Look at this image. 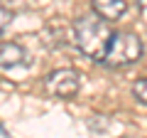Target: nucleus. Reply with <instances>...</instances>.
<instances>
[{
  "label": "nucleus",
  "instance_id": "nucleus-6",
  "mask_svg": "<svg viewBox=\"0 0 147 138\" xmlns=\"http://www.w3.org/2000/svg\"><path fill=\"white\" fill-rule=\"evenodd\" d=\"M132 96H135L140 104H147V77L135 79V84H132Z\"/></svg>",
  "mask_w": 147,
  "mask_h": 138
},
{
  "label": "nucleus",
  "instance_id": "nucleus-3",
  "mask_svg": "<svg viewBox=\"0 0 147 138\" xmlns=\"http://www.w3.org/2000/svg\"><path fill=\"white\" fill-rule=\"evenodd\" d=\"M44 86L57 99H71L79 94L81 79H79V72H74V69H54L52 74L44 77Z\"/></svg>",
  "mask_w": 147,
  "mask_h": 138
},
{
  "label": "nucleus",
  "instance_id": "nucleus-4",
  "mask_svg": "<svg viewBox=\"0 0 147 138\" xmlns=\"http://www.w3.org/2000/svg\"><path fill=\"white\" fill-rule=\"evenodd\" d=\"M30 59H27V52L22 44L17 42H3L0 44V64H3V69H15V67H22V64H27Z\"/></svg>",
  "mask_w": 147,
  "mask_h": 138
},
{
  "label": "nucleus",
  "instance_id": "nucleus-7",
  "mask_svg": "<svg viewBox=\"0 0 147 138\" xmlns=\"http://www.w3.org/2000/svg\"><path fill=\"white\" fill-rule=\"evenodd\" d=\"M0 27H3V32H7V25L12 22V10H7V5H3V12H0Z\"/></svg>",
  "mask_w": 147,
  "mask_h": 138
},
{
  "label": "nucleus",
  "instance_id": "nucleus-2",
  "mask_svg": "<svg viewBox=\"0 0 147 138\" xmlns=\"http://www.w3.org/2000/svg\"><path fill=\"white\" fill-rule=\"evenodd\" d=\"M140 57H142L140 37L132 35V32H115V40L110 44V52L103 64H108V67H127V64H135Z\"/></svg>",
  "mask_w": 147,
  "mask_h": 138
},
{
  "label": "nucleus",
  "instance_id": "nucleus-5",
  "mask_svg": "<svg viewBox=\"0 0 147 138\" xmlns=\"http://www.w3.org/2000/svg\"><path fill=\"white\" fill-rule=\"evenodd\" d=\"M91 8H93V12H98L100 17H105V20H110V22L120 20L127 12L125 0H91Z\"/></svg>",
  "mask_w": 147,
  "mask_h": 138
},
{
  "label": "nucleus",
  "instance_id": "nucleus-1",
  "mask_svg": "<svg viewBox=\"0 0 147 138\" xmlns=\"http://www.w3.org/2000/svg\"><path fill=\"white\" fill-rule=\"evenodd\" d=\"M110 20L100 17L98 12L96 15H81L74 20L71 30H74V40H76V47L91 57L93 62H105L110 52V44L115 40V32L110 30L108 25Z\"/></svg>",
  "mask_w": 147,
  "mask_h": 138
},
{
  "label": "nucleus",
  "instance_id": "nucleus-8",
  "mask_svg": "<svg viewBox=\"0 0 147 138\" xmlns=\"http://www.w3.org/2000/svg\"><path fill=\"white\" fill-rule=\"evenodd\" d=\"M137 3H140V5H145V0H137Z\"/></svg>",
  "mask_w": 147,
  "mask_h": 138
}]
</instances>
